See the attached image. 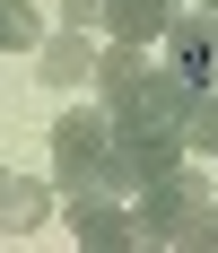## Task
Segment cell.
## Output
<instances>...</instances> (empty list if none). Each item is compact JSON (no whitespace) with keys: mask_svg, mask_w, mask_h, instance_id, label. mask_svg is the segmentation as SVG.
<instances>
[{"mask_svg":"<svg viewBox=\"0 0 218 253\" xmlns=\"http://www.w3.org/2000/svg\"><path fill=\"white\" fill-rule=\"evenodd\" d=\"M131 218H140V245H210L218 210H210V183L174 166V175L140 183V210H131Z\"/></svg>","mask_w":218,"mask_h":253,"instance_id":"3","label":"cell"},{"mask_svg":"<svg viewBox=\"0 0 218 253\" xmlns=\"http://www.w3.org/2000/svg\"><path fill=\"white\" fill-rule=\"evenodd\" d=\"M166 18H174V0H114V9H105L114 44H131V52H148V44H157V35H166Z\"/></svg>","mask_w":218,"mask_h":253,"instance_id":"9","label":"cell"},{"mask_svg":"<svg viewBox=\"0 0 218 253\" xmlns=\"http://www.w3.org/2000/svg\"><path fill=\"white\" fill-rule=\"evenodd\" d=\"M70 236L96 245V253H131L140 245V218L114 210V192H70Z\"/></svg>","mask_w":218,"mask_h":253,"instance_id":"5","label":"cell"},{"mask_svg":"<svg viewBox=\"0 0 218 253\" xmlns=\"http://www.w3.org/2000/svg\"><path fill=\"white\" fill-rule=\"evenodd\" d=\"M114 157H122V183H157L183 166V131H114Z\"/></svg>","mask_w":218,"mask_h":253,"instance_id":"6","label":"cell"},{"mask_svg":"<svg viewBox=\"0 0 218 253\" xmlns=\"http://www.w3.org/2000/svg\"><path fill=\"white\" fill-rule=\"evenodd\" d=\"M183 149L218 157V87H192V105H183Z\"/></svg>","mask_w":218,"mask_h":253,"instance_id":"10","label":"cell"},{"mask_svg":"<svg viewBox=\"0 0 218 253\" xmlns=\"http://www.w3.org/2000/svg\"><path fill=\"white\" fill-rule=\"evenodd\" d=\"M52 183L61 192H131L122 183V157H114V123H105V105H70L61 123H52Z\"/></svg>","mask_w":218,"mask_h":253,"instance_id":"2","label":"cell"},{"mask_svg":"<svg viewBox=\"0 0 218 253\" xmlns=\"http://www.w3.org/2000/svg\"><path fill=\"white\" fill-rule=\"evenodd\" d=\"M35 44H44V18L26 0H0V52H35Z\"/></svg>","mask_w":218,"mask_h":253,"instance_id":"11","label":"cell"},{"mask_svg":"<svg viewBox=\"0 0 218 253\" xmlns=\"http://www.w3.org/2000/svg\"><path fill=\"white\" fill-rule=\"evenodd\" d=\"M52 218V192L35 175H9V166H0V236H26V227H44Z\"/></svg>","mask_w":218,"mask_h":253,"instance_id":"8","label":"cell"},{"mask_svg":"<svg viewBox=\"0 0 218 253\" xmlns=\"http://www.w3.org/2000/svg\"><path fill=\"white\" fill-rule=\"evenodd\" d=\"M105 9H114V0H61V18H70V26H105Z\"/></svg>","mask_w":218,"mask_h":253,"instance_id":"12","label":"cell"},{"mask_svg":"<svg viewBox=\"0 0 218 253\" xmlns=\"http://www.w3.org/2000/svg\"><path fill=\"white\" fill-rule=\"evenodd\" d=\"M157 44H166V70H183L192 87H210V79H218V9H201V0L174 9Z\"/></svg>","mask_w":218,"mask_h":253,"instance_id":"4","label":"cell"},{"mask_svg":"<svg viewBox=\"0 0 218 253\" xmlns=\"http://www.w3.org/2000/svg\"><path fill=\"white\" fill-rule=\"evenodd\" d=\"M210 245H218V218H210Z\"/></svg>","mask_w":218,"mask_h":253,"instance_id":"13","label":"cell"},{"mask_svg":"<svg viewBox=\"0 0 218 253\" xmlns=\"http://www.w3.org/2000/svg\"><path fill=\"white\" fill-rule=\"evenodd\" d=\"M96 87H105V123L114 131H183V105H192V79L131 52V44H114L96 61Z\"/></svg>","mask_w":218,"mask_h":253,"instance_id":"1","label":"cell"},{"mask_svg":"<svg viewBox=\"0 0 218 253\" xmlns=\"http://www.w3.org/2000/svg\"><path fill=\"white\" fill-rule=\"evenodd\" d=\"M35 61H44V87H61V96L96 79V44H87V26H70V35H44V44H35Z\"/></svg>","mask_w":218,"mask_h":253,"instance_id":"7","label":"cell"}]
</instances>
